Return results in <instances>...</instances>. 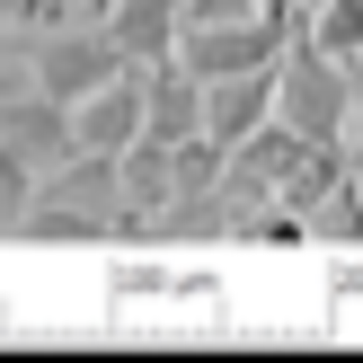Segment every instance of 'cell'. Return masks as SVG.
Masks as SVG:
<instances>
[{"instance_id":"6da1fadb","label":"cell","mask_w":363,"mask_h":363,"mask_svg":"<svg viewBox=\"0 0 363 363\" xmlns=\"http://www.w3.org/2000/svg\"><path fill=\"white\" fill-rule=\"evenodd\" d=\"M284 124L311 133V142H337V124H346V62H337L319 35L284 62Z\"/></svg>"},{"instance_id":"7a4b0ae2","label":"cell","mask_w":363,"mask_h":363,"mask_svg":"<svg viewBox=\"0 0 363 363\" xmlns=\"http://www.w3.org/2000/svg\"><path fill=\"white\" fill-rule=\"evenodd\" d=\"M116 35H53L45 45V71H35V89H45L53 106H71V98H98L106 80H116Z\"/></svg>"},{"instance_id":"3957f363","label":"cell","mask_w":363,"mask_h":363,"mask_svg":"<svg viewBox=\"0 0 363 363\" xmlns=\"http://www.w3.org/2000/svg\"><path fill=\"white\" fill-rule=\"evenodd\" d=\"M142 106H151V89L80 98V116H71V151H80V160H124V151H142Z\"/></svg>"},{"instance_id":"277c9868","label":"cell","mask_w":363,"mask_h":363,"mask_svg":"<svg viewBox=\"0 0 363 363\" xmlns=\"http://www.w3.org/2000/svg\"><path fill=\"white\" fill-rule=\"evenodd\" d=\"M169 18H177V0H116L106 9V35L124 53H169Z\"/></svg>"},{"instance_id":"5b68a950","label":"cell","mask_w":363,"mask_h":363,"mask_svg":"<svg viewBox=\"0 0 363 363\" xmlns=\"http://www.w3.org/2000/svg\"><path fill=\"white\" fill-rule=\"evenodd\" d=\"M142 142H160V151L195 142V98L177 89V53H169V80H151V133H142Z\"/></svg>"},{"instance_id":"8992f818","label":"cell","mask_w":363,"mask_h":363,"mask_svg":"<svg viewBox=\"0 0 363 363\" xmlns=\"http://www.w3.org/2000/svg\"><path fill=\"white\" fill-rule=\"evenodd\" d=\"M311 35H319V45L337 53V62H363V0H319Z\"/></svg>"},{"instance_id":"52a82bcc","label":"cell","mask_w":363,"mask_h":363,"mask_svg":"<svg viewBox=\"0 0 363 363\" xmlns=\"http://www.w3.org/2000/svg\"><path fill=\"white\" fill-rule=\"evenodd\" d=\"M195 18H204V27L213 18H248V0H195Z\"/></svg>"},{"instance_id":"ba28073f","label":"cell","mask_w":363,"mask_h":363,"mask_svg":"<svg viewBox=\"0 0 363 363\" xmlns=\"http://www.w3.org/2000/svg\"><path fill=\"white\" fill-rule=\"evenodd\" d=\"M89 9H116V0H89Z\"/></svg>"}]
</instances>
